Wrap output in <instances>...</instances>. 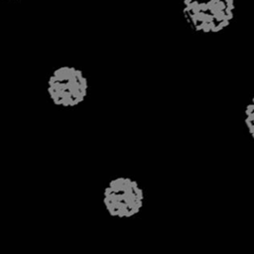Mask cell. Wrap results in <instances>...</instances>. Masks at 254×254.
<instances>
[{"mask_svg": "<svg viewBox=\"0 0 254 254\" xmlns=\"http://www.w3.org/2000/svg\"><path fill=\"white\" fill-rule=\"evenodd\" d=\"M145 191L140 183L128 176L111 179L102 191V204L107 214L124 220L137 216L145 205Z\"/></svg>", "mask_w": 254, "mask_h": 254, "instance_id": "3957f363", "label": "cell"}, {"mask_svg": "<svg viewBox=\"0 0 254 254\" xmlns=\"http://www.w3.org/2000/svg\"><path fill=\"white\" fill-rule=\"evenodd\" d=\"M235 5L232 0H185L182 16L189 28L201 35L217 34L233 21Z\"/></svg>", "mask_w": 254, "mask_h": 254, "instance_id": "6da1fadb", "label": "cell"}, {"mask_svg": "<svg viewBox=\"0 0 254 254\" xmlns=\"http://www.w3.org/2000/svg\"><path fill=\"white\" fill-rule=\"evenodd\" d=\"M89 80L84 71L71 64L55 67L48 75L46 91L57 107L70 109L79 106L89 94Z\"/></svg>", "mask_w": 254, "mask_h": 254, "instance_id": "7a4b0ae2", "label": "cell"}, {"mask_svg": "<svg viewBox=\"0 0 254 254\" xmlns=\"http://www.w3.org/2000/svg\"><path fill=\"white\" fill-rule=\"evenodd\" d=\"M244 125L251 138L254 137V101L251 99L244 109Z\"/></svg>", "mask_w": 254, "mask_h": 254, "instance_id": "277c9868", "label": "cell"}]
</instances>
